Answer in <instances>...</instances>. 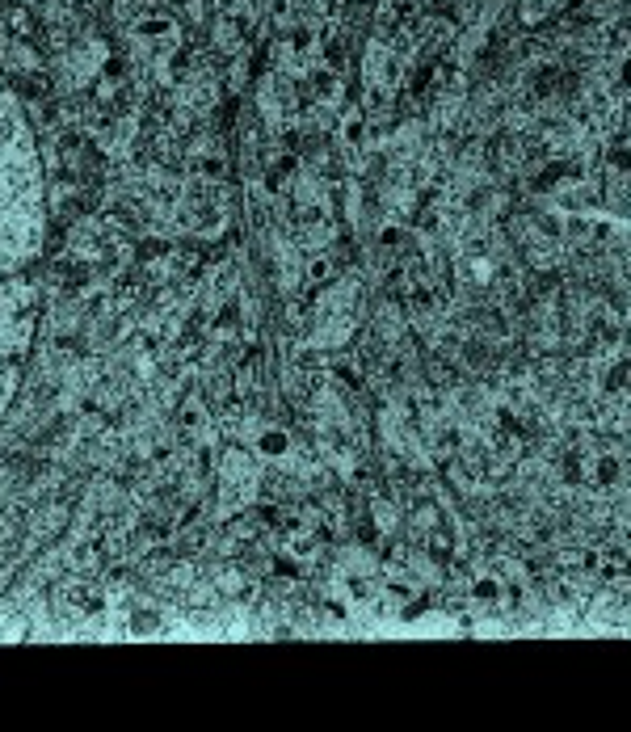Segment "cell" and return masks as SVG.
I'll use <instances>...</instances> for the list:
<instances>
[{"instance_id":"7a4b0ae2","label":"cell","mask_w":631,"mask_h":732,"mask_svg":"<svg viewBox=\"0 0 631 732\" xmlns=\"http://www.w3.org/2000/svg\"><path fill=\"white\" fill-rule=\"evenodd\" d=\"M261 442H266V446H261L266 455H282V451H287V438H282V434H266Z\"/></svg>"},{"instance_id":"6da1fadb","label":"cell","mask_w":631,"mask_h":732,"mask_svg":"<svg viewBox=\"0 0 631 732\" xmlns=\"http://www.w3.org/2000/svg\"><path fill=\"white\" fill-rule=\"evenodd\" d=\"M43 169L22 97L0 76V417L17 396L38 320Z\"/></svg>"}]
</instances>
